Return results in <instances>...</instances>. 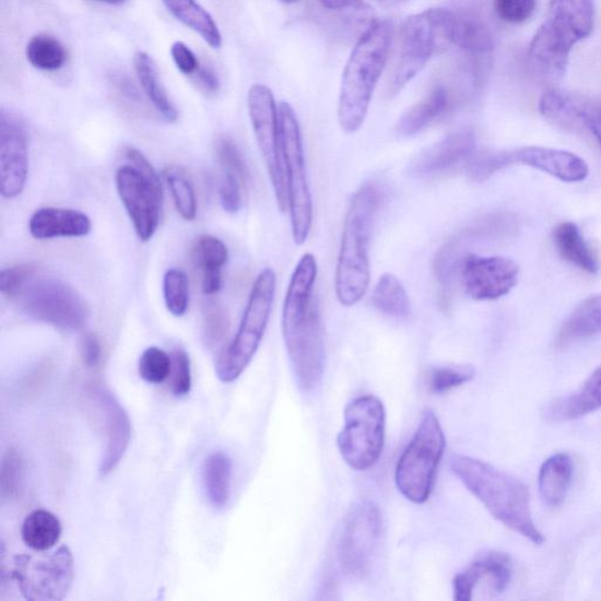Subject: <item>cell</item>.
Wrapping results in <instances>:
<instances>
[{"label":"cell","instance_id":"obj_22","mask_svg":"<svg viewBox=\"0 0 601 601\" xmlns=\"http://www.w3.org/2000/svg\"><path fill=\"white\" fill-rule=\"evenodd\" d=\"M91 229V219L85 213L69 209H40L28 221L30 234L36 240L83 237L89 235Z\"/></svg>","mask_w":601,"mask_h":601},{"label":"cell","instance_id":"obj_53","mask_svg":"<svg viewBox=\"0 0 601 601\" xmlns=\"http://www.w3.org/2000/svg\"><path fill=\"white\" fill-rule=\"evenodd\" d=\"M322 5L329 10H363L368 8L366 0H320ZM379 5L385 4V0H375Z\"/></svg>","mask_w":601,"mask_h":601},{"label":"cell","instance_id":"obj_48","mask_svg":"<svg viewBox=\"0 0 601 601\" xmlns=\"http://www.w3.org/2000/svg\"><path fill=\"white\" fill-rule=\"evenodd\" d=\"M38 271L34 264H20L3 269L0 273V292L11 299L19 292L26 280Z\"/></svg>","mask_w":601,"mask_h":601},{"label":"cell","instance_id":"obj_15","mask_svg":"<svg viewBox=\"0 0 601 601\" xmlns=\"http://www.w3.org/2000/svg\"><path fill=\"white\" fill-rule=\"evenodd\" d=\"M384 531L382 514L372 500L356 503L346 515L338 546L344 575L363 578L369 574Z\"/></svg>","mask_w":601,"mask_h":601},{"label":"cell","instance_id":"obj_18","mask_svg":"<svg viewBox=\"0 0 601 601\" xmlns=\"http://www.w3.org/2000/svg\"><path fill=\"white\" fill-rule=\"evenodd\" d=\"M514 575V564L508 553L484 551L452 581L453 599L471 601L476 593L488 598L497 597L509 588Z\"/></svg>","mask_w":601,"mask_h":601},{"label":"cell","instance_id":"obj_2","mask_svg":"<svg viewBox=\"0 0 601 601\" xmlns=\"http://www.w3.org/2000/svg\"><path fill=\"white\" fill-rule=\"evenodd\" d=\"M449 464L455 476L504 527L542 545L545 538L531 514L528 486L512 474L466 455L452 453Z\"/></svg>","mask_w":601,"mask_h":601},{"label":"cell","instance_id":"obj_27","mask_svg":"<svg viewBox=\"0 0 601 601\" xmlns=\"http://www.w3.org/2000/svg\"><path fill=\"white\" fill-rule=\"evenodd\" d=\"M193 258L202 272V292L214 295L223 286V268L228 261V248L213 235H201L193 246Z\"/></svg>","mask_w":601,"mask_h":601},{"label":"cell","instance_id":"obj_37","mask_svg":"<svg viewBox=\"0 0 601 601\" xmlns=\"http://www.w3.org/2000/svg\"><path fill=\"white\" fill-rule=\"evenodd\" d=\"M163 177L169 188L174 204L181 217L193 221L198 214L196 189L186 174L178 167H166Z\"/></svg>","mask_w":601,"mask_h":601},{"label":"cell","instance_id":"obj_26","mask_svg":"<svg viewBox=\"0 0 601 601\" xmlns=\"http://www.w3.org/2000/svg\"><path fill=\"white\" fill-rule=\"evenodd\" d=\"M601 334V294L585 300L569 315L556 339V347L566 350L578 342Z\"/></svg>","mask_w":601,"mask_h":601},{"label":"cell","instance_id":"obj_8","mask_svg":"<svg viewBox=\"0 0 601 601\" xmlns=\"http://www.w3.org/2000/svg\"><path fill=\"white\" fill-rule=\"evenodd\" d=\"M10 300L30 319L62 331L81 330L90 318L84 298L69 283L39 271Z\"/></svg>","mask_w":601,"mask_h":601},{"label":"cell","instance_id":"obj_19","mask_svg":"<svg viewBox=\"0 0 601 601\" xmlns=\"http://www.w3.org/2000/svg\"><path fill=\"white\" fill-rule=\"evenodd\" d=\"M91 397L97 403L105 431V448L99 464V472L104 478L116 470L129 449L132 435L131 420L109 390L94 387Z\"/></svg>","mask_w":601,"mask_h":601},{"label":"cell","instance_id":"obj_5","mask_svg":"<svg viewBox=\"0 0 601 601\" xmlns=\"http://www.w3.org/2000/svg\"><path fill=\"white\" fill-rule=\"evenodd\" d=\"M593 0H551L546 21L530 45L532 67L543 75L565 74L574 46L593 31Z\"/></svg>","mask_w":601,"mask_h":601},{"label":"cell","instance_id":"obj_40","mask_svg":"<svg viewBox=\"0 0 601 601\" xmlns=\"http://www.w3.org/2000/svg\"><path fill=\"white\" fill-rule=\"evenodd\" d=\"M172 356L157 346H150L139 360V375L151 385H162L170 376Z\"/></svg>","mask_w":601,"mask_h":601},{"label":"cell","instance_id":"obj_32","mask_svg":"<svg viewBox=\"0 0 601 601\" xmlns=\"http://www.w3.org/2000/svg\"><path fill=\"white\" fill-rule=\"evenodd\" d=\"M62 528L59 518L47 510H35L26 516L22 526V540L35 551H49L60 541Z\"/></svg>","mask_w":601,"mask_h":601},{"label":"cell","instance_id":"obj_16","mask_svg":"<svg viewBox=\"0 0 601 601\" xmlns=\"http://www.w3.org/2000/svg\"><path fill=\"white\" fill-rule=\"evenodd\" d=\"M456 273L472 299L495 300L516 287L519 267L508 258L468 255L458 263Z\"/></svg>","mask_w":601,"mask_h":601},{"label":"cell","instance_id":"obj_14","mask_svg":"<svg viewBox=\"0 0 601 601\" xmlns=\"http://www.w3.org/2000/svg\"><path fill=\"white\" fill-rule=\"evenodd\" d=\"M248 109L279 209L284 213L288 210V187L273 92L264 85H252L248 92Z\"/></svg>","mask_w":601,"mask_h":601},{"label":"cell","instance_id":"obj_31","mask_svg":"<svg viewBox=\"0 0 601 601\" xmlns=\"http://www.w3.org/2000/svg\"><path fill=\"white\" fill-rule=\"evenodd\" d=\"M163 3L174 17L193 30L213 49H219L223 44V37L212 15L197 0H163Z\"/></svg>","mask_w":601,"mask_h":601},{"label":"cell","instance_id":"obj_7","mask_svg":"<svg viewBox=\"0 0 601 601\" xmlns=\"http://www.w3.org/2000/svg\"><path fill=\"white\" fill-rule=\"evenodd\" d=\"M446 446L438 417L432 409H425L417 432L394 470V483L404 498L415 504L431 498Z\"/></svg>","mask_w":601,"mask_h":601},{"label":"cell","instance_id":"obj_45","mask_svg":"<svg viewBox=\"0 0 601 601\" xmlns=\"http://www.w3.org/2000/svg\"><path fill=\"white\" fill-rule=\"evenodd\" d=\"M23 481V460L17 450L10 449L2 466V497L12 498L20 494Z\"/></svg>","mask_w":601,"mask_h":601},{"label":"cell","instance_id":"obj_1","mask_svg":"<svg viewBox=\"0 0 601 601\" xmlns=\"http://www.w3.org/2000/svg\"><path fill=\"white\" fill-rule=\"evenodd\" d=\"M318 261L307 252L294 269L284 298L282 330L284 344L300 389L319 386L325 370V335L320 300L315 293Z\"/></svg>","mask_w":601,"mask_h":601},{"label":"cell","instance_id":"obj_49","mask_svg":"<svg viewBox=\"0 0 601 601\" xmlns=\"http://www.w3.org/2000/svg\"><path fill=\"white\" fill-rule=\"evenodd\" d=\"M170 55L177 68L186 75H193L200 68L195 52L182 42H176L170 47Z\"/></svg>","mask_w":601,"mask_h":601},{"label":"cell","instance_id":"obj_39","mask_svg":"<svg viewBox=\"0 0 601 601\" xmlns=\"http://www.w3.org/2000/svg\"><path fill=\"white\" fill-rule=\"evenodd\" d=\"M164 298L168 311L180 318L189 306V282L180 269H168L164 276Z\"/></svg>","mask_w":601,"mask_h":601},{"label":"cell","instance_id":"obj_33","mask_svg":"<svg viewBox=\"0 0 601 601\" xmlns=\"http://www.w3.org/2000/svg\"><path fill=\"white\" fill-rule=\"evenodd\" d=\"M556 247L561 256L582 269V271L594 274L598 272V262L587 243L574 223H562L553 232Z\"/></svg>","mask_w":601,"mask_h":601},{"label":"cell","instance_id":"obj_21","mask_svg":"<svg viewBox=\"0 0 601 601\" xmlns=\"http://www.w3.org/2000/svg\"><path fill=\"white\" fill-rule=\"evenodd\" d=\"M515 164L540 169L565 182H580L588 178L589 166L574 153L546 148H523L514 151Z\"/></svg>","mask_w":601,"mask_h":601},{"label":"cell","instance_id":"obj_28","mask_svg":"<svg viewBox=\"0 0 601 601\" xmlns=\"http://www.w3.org/2000/svg\"><path fill=\"white\" fill-rule=\"evenodd\" d=\"M450 106V94L445 87L437 86L428 96L406 110L397 125V131L402 137H414L445 117Z\"/></svg>","mask_w":601,"mask_h":601},{"label":"cell","instance_id":"obj_23","mask_svg":"<svg viewBox=\"0 0 601 601\" xmlns=\"http://www.w3.org/2000/svg\"><path fill=\"white\" fill-rule=\"evenodd\" d=\"M592 106L561 90L546 92L541 101L542 116L566 131L591 133Z\"/></svg>","mask_w":601,"mask_h":601},{"label":"cell","instance_id":"obj_11","mask_svg":"<svg viewBox=\"0 0 601 601\" xmlns=\"http://www.w3.org/2000/svg\"><path fill=\"white\" fill-rule=\"evenodd\" d=\"M385 443L386 409L381 400L367 394L345 406L338 448L347 466L356 471L372 469L381 458Z\"/></svg>","mask_w":601,"mask_h":601},{"label":"cell","instance_id":"obj_12","mask_svg":"<svg viewBox=\"0 0 601 601\" xmlns=\"http://www.w3.org/2000/svg\"><path fill=\"white\" fill-rule=\"evenodd\" d=\"M280 137L286 167L288 211L294 243L306 244L313 226V200L306 172V162L299 123L288 103L279 106Z\"/></svg>","mask_w":601,"mask_h":601},{"label":"cell","instance_id":"obj_56","mask_svg":"<svg viewBox=\"0 0 601 601\" xmlns=\"http://www.w3.org/2000/svg\"><path fill=\"white\" fill-rule=\"evenodd\" d=\"M282 2L292 4L298 2V0H282Z\"/></svg>","mask_w":601,"mask_h":601},{"label":"cell","instance_id":"obj_34","mask_svg":"<svg viewBox=\"0 0 601 601\" xmlns=\"http://www.w3.org/2000/svg\"><path fill=\"white\" fill-rule=\"evenodd\" d=\"M451 45L473 54H487L494 49V38L479 19L453 13Z\"/></svg>","mask_w":601,"mask_h":601},{"label":"cell","instance_id":"obj_9","mask_svg":"<svg viewBox=\"0 0 601 601\" xmlns=\"http://www.w3.org/2000/svg\"><path fill=\"white\" fill-rule=\"evenodd\" d=\"M453 13L447 9H431L404 22L399 60L389 83L390 96H397L437 51L451 45Z\"/></svg>","mask_w":601,"mask_h":601},{"label":"cell","instance_id":"obj_29","mask_svg":"<svg viewBox=\"0 0 601 601\" xmlns=\"http://www.w3.org/2000/svg\"><path fill=\"white\" fill-rule=\"evenodd\" d=\"M134 67L140 85L154 108L167 122H176L178 110L168 97L153 58L146 52L139 51L134 56Z\"/></svg>","mask_w":601,"mask_h":601},{"label":"cell","instance_id":"obj_38","mask_svg":"<svg viewBox=\"0 0 601 601\" xmlns=\"http://www.w3.org/2000/svg\"><path fill=\"white\" fill-rule=\"evenodd\" d=\"M512 165H516L514 151H476L466 166L472 181L483 182Z\"/></svg>","mask_w":601,"mask_h":601},{"label":"cell","instance_id":"obj_13","mask_svg":"<svg viewBox=\"0 0 601 601\" xmlns=\"http://www.w3.org/2000/svg\"><path fill=\"white\" fill-rule=\"evenodd\" d=\"M74 576V561L67 545L15 556L11 571V578L30 601L64 599L72 589Z\"/></svg>","mask_w":601,"mask_h":601},{"label":"cell","instance_id":"obj_51","mask_svg":"<svg viewBox=\"0 0 601 601\" xmlns=\"http://www.w3.org/2000/svg\"><path fill=\"white\" fill-rule=\"evenodd\" d=\"M110 83L114 84L123 98L137 104L141 102L140 93L128 75L114 72L110 74Z\"/></svg>","mask_w":601,"mask_h":601},{"label":"cell","instance_id":"obj_46","mask_svg":"<svg viewBox=\"0 0 601 601\" xmlns=\"http://www.w3.org/2000/svg\"><path fill=\"white\" fill-rule=\"evenodd\" d=\"M247 187L233 173L225 172L220 185V201L225 212L236 214L243 209Z\"/></svg>","mask_w":601,"mask_h":601},{"label":"cell","instance_id":"obj_36","mask_svg":"<svg viewBox=\"0 0 601 601\" xmlns=\"http://www.w3.org/2000/svg\"><path fill=\"white\" fill-rule=\"evenodd\" d=\"M31 66L43 71H57L64 67L68 52L64 45L50 35L40 34L31 38L26 47Z\"/></svg>","mask_w":601,"mask_h":601},{"label":"cell","instance_id":"obj_25","mask_svg":"<svg viewBox=\"0 0 601 601\" xmlns=\"http://www.w3.org/2000/svg\"><path fill=\"white\" fill-rule=\"evenodd\" d=\"M574 460L564 452L552 455L543 463L538 476V488L542 500L550 508H558L565 502L574 481Z\"/></svg>","mask_w":601,"mask_h":601},{"label":"cell","instance_id":"obj_17","mask_svg":"<svg viewBox=\"0 0 601 601\" xmlns=\"http://www.w3.org/2000/svg\"><path fill=\"white\" fill-rule=\"evenodd\" d=\"M28 177V133L21 117L0 113V192L5 199L20 197Z\"/></svg>","mask_w":601,"mask_h":601},{"label":"cell","instance_id":"obj_10","mask_svg":"<svg viewBox=\"0 0 601 601\" xmlns=\"http://www.w3.org/2000/svg\"><path fill=\"white\" fill-rule=\"evenodd\" d=\"M129 161L116 173L117 191L139 239L148 243L161 224L164 189L160 174L144 154L133 150Z\"/></svg>","mask_w":601,"mask_h":601},{"label":"cell","instance_id":"obj_54","mask_svg":"<svg viewBox=\"0 0 601 601\" xmlns=\"http://www.w3.org/2000/svg\"><path fill=\"white\" fill-rule=\"evenodd\" d=\"M591 134L599 141V144L601 145V103L599 106L593 108Z\"/></svg>","mask_w":601,"mask_h":601},{"label":"cell","instance_id":"obj_24","mask_svg":"<svg viewBox=\"0 0 601 601\" xmlns=\"http://www.w3.org/2000/svg\"><path fill=\"white\" fill-rule=\"evenodd\" d=\"M601 409V366L574 393L552 403L546 416L552 422L576 421Z\"/></svg>","mask_w":601,"mask_h":601},{"label":"cell","instance_id":"obj_52","mask_svg":"<svg viewBox=\"0 0 601 601\" xmlns=\"http://www.w3.org/2000/svg\"><path fill=\"white\" fill-rule=\"evenodd\" d=\"M195 76L197 84L204 93L216 94L219 92V78L212 68L200 66Z\"/></svg>","mask_w":601,"mask_h":601},{"label":"cell","instance_id":"obj_50","mask_svg":"<svg viewBox=\"0 0 601 601\" xmlns=\"http://www.w3.org/2000/svg\"><path fill=\"white\" fill-rule=\"evenodd\" d=\"M81 356L84 365L90 368H98L102 362V343L96 334L85 333L81 339Z\"/></svg>","mask_w":601,"mask_h":601},{"label":"cell","instance_id":"obj_43","mask_svg":"<svg viewBox=\"0 0 601 601\" xmlns=\"http://www.w3.org/2000/svg\"><path fill=\"white\" fill-rule=\"evenodd\" d=\"M229 329L228 316L214 303L204 305L202 313V333L204 344L211 347L223 343Z\"/></svg>","mask_w":601,"mask_h":601},{"label":"cell","instance_id":"obj_4","mask_svg":"<svg viewBox=\"0 0 601 601\" xmlns=\"http://www.w3.org/2000/svg\"><path fill=\"white\" fill-rule=\"evenodd\" d=\"M391 39L390 22L374 23L358 39L346 62L338 109L345 133H356L366 120L374 90L387 66Z\"/></svg>","mask_w":601,"mask_h":601},{"label":"cell","instance_id":"obj_44","mask_svg":"<svg viewBox=\"0 0 601 601\" xmlns=\"http://www.w3.org/2000/svg\"><path fill=\"white\" fill-rule=\"evenodd\" d=\"M172 361L170 391L176 398H185L192 389L191 360L182 347H177L172 353Z\"/></svg>","mask_w":601,"mask_h":601},{"label":"cell","instance_id":"obj_30","mask_svg":"<svg viewBox=\"0 0 601 601\" xmlns=\"http://www.w3.org/2000/svg\"><path fill=\"white\" fill-rule=\"evenodd\" d=\"M202 482L205 497L215 509L228 504L232 482V461L223 451L211 453L202 467Z\"/></svg>","mask_w":601,"mask_h":601},{"label":"cell","instance_id":"obj_6","mask_svg":"<svg viewBox=\"0 0 601 601\" xmlns=\"http://www.w3.org/2000/svg\"><path fill=\"white\" fill-rule=\"evenodd\" d=\"M275 291L276 275L266 268L252 284L239 330L216 360L215 374L221 382L236 381L255 358L271 318Z\"/></svg>","mask_w":601,"mask_h":601},{"label":"cell","instance_id":"obj_47","mask_svg":"<svg viewBox=\"0 0 601 601\" xmlns=\"http://www.w3.org/2000/svg\"><path fill=\"white\" fill-rule=\"evenodd\" d=\"M495 10L504 22H527L535 10V0H495Z\"/></svg>","mask_w":601,"mask_h":601},{"label":"cell","instance_id":"obj_42","mask_svg":"<svg viewBox=\"0 0 601 601\" xmlns=\"http://www.w3.org/2000/svg\"><path fill=\"white\" fill-rule=\"evenodd\" d=\"M476 375L471 366H448L432 370L429 375V389L434 393H446L472 381Z\"/></svg>","mask_w":601,"mask_h":601},{"label":"cell","instance_id":"obj_41","mask_svg":"<svg viewBox=\"0 0 601 601\" xmlns=\"http://www.w3.org/2000/svg\"><path fill=\"white\" fill-rule=\"evenodd\" d=\"M215 153L223 170L233 173L248 188L250 182L249 170L236 142L228 135H219L215 140Z\"/></svg>","mask_w":601,"mask_h":601},{"label":"cell","instance_id":"obj_35","mask_svg":"<svg viewBox=\"0 0 601 601\" xmlns=\"http://www.w3.org/2000/svg\"><path fill=\"white\" fill-rule=\"evenodd\" d=\"M374 307L389 318L406 319L410 315V299L401 281L387 273L378 280L372 296Z\"/></svg>","mask_w":601,"mask_h":601},{"label":"cell","instance_id":"obj_20","mask_svg":"<svg viewBox=\"0 0 601 601\" xmlns=\"http://www.w3.org/2000/svg\"><path fill=\"white\" fill-rule=\"evenodd\" d=\"M474 152L476 137L471 131L455 132L417 155L409 166V174L417 179L437 177L457 166L467 165Z\"/></svg>","mask_w":601,"mask_h":601},{"label":"cell","instance_id":"obj_3","mask_svg":"<svg viewBox=\"0 0 601 601\" xmlns=\"http://www.w3.org/2000/svg\"><path fill=\"white\" fill-rule=\"evenodd\" d=\"M381 201V189L366 184L346 211L335 274L337 297L343 307L357 305L369 290V247Z\"/></svg>","mask_w":601,"mask_h":601},{"label":"cell","instance_id":"obj_55","mask_svg":"<svg viewBox=\"0 0 601 601\" xmlns=\"http://www.w3.org/2000/svg\"><path fill=\"white\" fill-rule=\"evenodd\" d=\"M96 2L106 3L109 5H121L126 0H96Z\"/></svg>","mask_w":601,"mask_h":601}]
</instances>
